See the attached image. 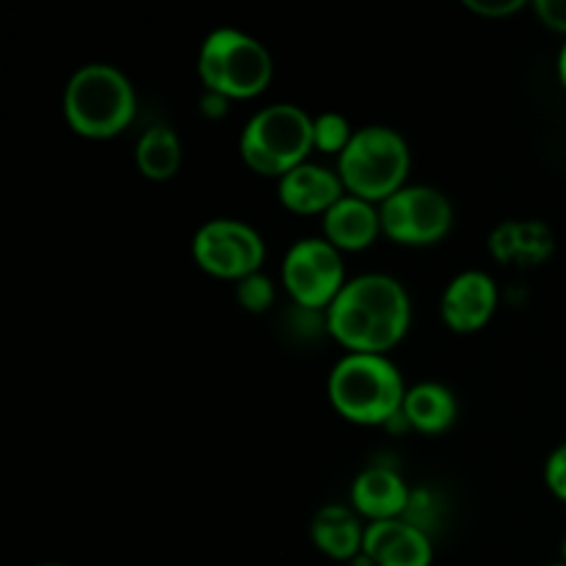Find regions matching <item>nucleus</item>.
I'll return each instance as SVG.
<instances>
[{"instance_id":"f257e3e1","label":"nucleus","mask_w":566,"mask_h":566,"mask_svg":"<svg viewBox=\"0 0 566 566\" xmlns=\"http://www.w3.org/2000/svg\"><path fill=\"white\" fill-rule=\"evenodd\" d=\"M412 326V298L401 280L381 271L357 274L326 310V335L346 354H381L403 343Z\"/></svg>"},{"instance_id":"f03ea898","label":"nucleus","mask_w":566,"mask_h":566,"mask_svg":"<svg viewBox=\"0 0 566 566\" xmlns=\"http://www.w3.org/2000/svg\"><path fill=\"white\" fill-rule=\"evenodd\" d=\"M401 368L381 354H343L326 379V398L343 420L381 429L401 415L407 398Z\"/></svg>"},{"instance_id":"7ed1b4c3","label":"nucleus","mask_w":566,"mask_h":566,"mask_svg":"<svg viewBox=\"0 0 566 566\" xmlns=\"http://www.w3.org/2000/svg\"><path fill=\"white\" fill-rule=\"evenodd\" d=\"M61 111L75 136L86 142H111L136 122L138 94L119 66L92 61L66 77Z\"/></svg>"},{"instance_id":"20e7f679","label":"nucleus","mask_w":566,"mask_h":566,"mask_svg":"<svg viewBox=\"0 0 566 566\" xmlns=\"http://www.w3.org/2000/svg\"><path fill=\"white\" fill-rule=\"evenodd\" d=\"M197 75L202 92H213L230 103L258 99L274 81V59L252 33L216 28L199 44Z\"/></svg>"},{"instance_id":"39448f33","label":"nucleus","mask_w":566,"mask_h":566,"mask_svg":"<svg viewBox=\"0 0 566 566\" xmlns=\"http://www.w3.org/2000/svg\"><path fill=\"white\" fill-rule=\"evenodd\" d=\"M346 193L381 205L409 186L412 149L407 138L387 125L357 127L352 144L335 164Z\"/></svg>"},{"instance_id":"423d86ee","label":"nucleus","mask_w":566,"mask_h":566,"mask_svg":"<svg viewBox=\"0 0 566 566\" xmlns=\"http://www.w3.org/2000/svg\"><path fill=\"white\" fill-rule=\"evenodd\" d=\"M238 153L249 171L282 180L315 153L313 116L293 103L265 105L243 125Z\"/></svg>"},{"instance_id":"0eeeda50","label":"nucleus","mask_w":566,"mask_h":566,"mask_svg":"<svg viewBox=\"0 0 566 566\" xmlns=\"http://www.w3.org/2000/svg\"><path fill=\"white\" fill-rule=\"evenodd\" d=\"M280 282L293 307L307 313H326L346 287V263L324 235L302 238L291 243L282 258Z\"/></svg>"},{"instance_id":"6e6552de","label":"nucleus","mask_w":566,"mask_h":566,"mask_svg":"<svg viewBox=\"0 0 566 566\" xmlns=\"http://www.w3.org/2000/svg\"><path fill=\"white\" fill-rule=\"evenodd\" d=\"M191 258L202 274L238 285L263 271L269 249L258 227L241 219H210L193 232Z\"/></svg>"},{"instance_id":"1a4fd4ad","label":"nucleus","mask_w":566,"mask_h":566,"mask_svg":"<svg viewBox=\"0 0 566 566\" xmlns=\"http://www.w3.org/2000/svg\"><path fill=\"white\" fill-rule=\"evenodd\" d=\"M381 238L403 249H429L453 230V205L434 186H403L379 205Z\"/></svg>"},{"instance_id":"9d476101","label":"nucleus","mask_w":566,"mask_h":566,"mask_svg":"<svg viewBox=\"0 0 566 566\" xmlns=\"http://www.w3.org/2000/svg\"><path fill=\"white\" fill-rule=\"evenodd\" d=\"M501 307L495 276L481 269H468L453 276L440 298V318L453 335H479L492 324Z\"/></svg>"},{"instance_id":"9b49d317","label":"nucleus","mask_w":566,"mask_h":566,"mask_svg":"<svg viewBox=\"0 0 566 566\" xmlns=\"http://www.w3.org/2000/svg\"><path fill=\"white\" fill-rule=\"evenodd\" d=\"M412 490L390 464H370L359 470L352 481L348 506L365 520V523H381V520L407 517Z\"/></svg>"},{"instance_id":"f8f14e48","label":"nucleus","mask_w":566,"mask_h":566,"mask_svg":"<svg viewBox=\"0 0 566 566\" xmlns=\"http://www.w3.org/2000/svg\"><path fill=\"white\" fill-rule=\"evenodd\" d=\"M343 197H346V186H343L337 169L315 164V160L296 166L282 180H276V199L293 216L324 219Z\"/></svg>"},{"instance_id":"ddd939ff","label":"nucleus","mask_w":566,"mask_h":566,"mask_svg":"<svg viewBox=\"0 0 566 566\" xmlns=\"http://www.w3.org/2000/svg\"><path fill=\"white\" fill-rule=\"evenodd\" d=\"M363 553L379 566H431L434 539L407 520H381L365 525Z\"/></svg>"},{"instance_id":"4468645a","label":"nucleus","mask_w":566,"mask_h":566,"mask_svg":"<svg viewBox=\"0 0 566 566\" xmlns=\"http://www.w3.org/2000/svg\"><path fill=\"white\" fill-rule=\"evenodd\" d=\"M553 252H556V235H553V230L545 221H501L490 232V254L501 265L536 269V265L547 263Z\"/></svg>"},{"instance_id":"2eb2a0df","label":"nucleus","mask_w":566,"mask_h":566,"mask_svg":"<svg viewBox=\"0 0 566 566\" xmlns=\"http://www.w3.org/2000/svg\"><path fill=\"white\" fill-rule=\"evenodd\" d=\"M321 235L343 254L368 252L381 238L379 205L365 202V199L346 197L321 219Z\"/></svg>"},{"instance_id":"dca6fc26","label":"nucleus","mask_w":566,"mask_h":566,"mask_svg":"<svg viewBox=\"0 0 566 566\" xmlns=\"http://www.w3.org/2000/svg\"><path fill=\"white\" fill-rule=\"evenodd\" d=\"M365 520L346 503L321 506L310 520V542L321 556L332 562H354L363 553Z\"/></svg>"},{"instance_id":"f3484780","label":"nucleus","mask_w":566,"mask_h":566,"mask_svg":"<svg viewBox=\"0 0 566 566\" xmlns=\"http://www.w3.org/2000/svg\"><path fill=\"white\" fill-rule=\"evenodd\" d=\"M401 418L403 426L418 434H446L457 423L459 401L451 387H446L442 381H420L407 390Z\"/></svg>"},{"instance_id":"a211bd4d","label":"nucleus","mask_w":566,"mask_h":566,"mask_svg":"<svg viewBox=\"0 0 566 566\" xmlns=\"http://www.w3.org/2000/svg\"><path fill=\"white\" fill-rule=\"evenodd\" d=\"M136 169L149 182L175 180L182 166V142L175 127L153 125L136 142Z\"/></svg>"},{"instance_id":"6ab92c4d","label":"nucleus","mask_w":566,"mask_h":566,"mask_svg":"<svg viewBox=\"0 0 566 566\" xmlns=\"http://www.w3.org/2000/svg\"><path fill=\"white\" fill-rule=\"evenodd\" d=\"M354 133H357V127H352L348 116L337 114V111H324V114L313 116L315 153L332 155L337 160L348 149Z\"/></svg>"},{"instance_id":"aec40b11","label":"nucleus","mask_w":566,"mask_h":566,"mask_svg":"<svg viewBox=\"0 0 566 566\" xmlns=\"http://www.w3.org/2000/svg\"><path fill=\"white\" fill-rule=\"evenodd\" d=\"M232 291H235L238 307L247 310V313H252V315L269 313L276 302L274 280H271L269 274H263V271H258V274L241 280L235 287H232Z\"/></svg>"},{"instance_id":"412c9836","label":"nucleus","mask_w":566,"mask_h":566,"mask_svg":"<svg viewBox=\"0 0 566 566\" xmlns=\"http://www.w3.org/2000/svg\"><path fill=\"white\" fill-rule=\"evenodd\" d=\"M542 479H545L547 492H551L558 503H564L566 506V440L562 442V446L553 448L551 457L545 459Z\"/></svg>"},{"instance_id":"4be33fe9","label":"nucleus","mask_w":566,"mask_h":566,"mask_svg":"<svg viewBox=\"0 0 566 566\" xmlns=\"http://www.w3.org/2000/svg\"><path fill=\"white\" fill-rule=\"evenodd\" d=\"M462 6L468 11H473V14L486 17V20H509V17L528 9L525 0H464Z\"/></svg>"},{"instance_id":"5701e85b","label":"nucleus","mask_w":566,"mask_h":566,"mask_svg":"<svg viewBox=\"0 0 566 566\" xmlns=\"http://www.w3.org/2000/svg\"><path fill=\"white\" fill-rule=\"evenodd\" d=\"M531 9L547 31L562 33L566 39V0H534Z\"/></svg>"},{"instance_id":"b1692460","label":"nucleus","mask_w":566,"mask_h":566,"mask_svg":"<svg viewBox=\"0 0 566 566\" xmlns=\"http://www.w3.org/2000/svg\"><path fill=\"white\" fill-rule=\"evenodd\" d=\"M199 111H202L208 119H221V116H227V111H230V99L219 97V94L213 92H202V97H199Z\"/></svg>"},{"instance_id":"393cba45","label":"nucleus","mask_w":566,"mask_h":566,"mask_svg":"<svg viewBox=\"0 0 566 566\" xmlns=\"http://www.w3.org/2000/svg\"><path fill=\"white\" fill-rule=\"evenodd\" d=\"M556 77L566 92V39H564L562 48H558V55H556Z\"/></svg>"},{"instance_id":"a878e982","label":"nucleus","mask_w":566,"mask_h":566,"mask_svg":"<svg viewBox=\"0 0 566 566\" xmlns=\"http://www.w3.org/2000/svg\"><path fill=\"white\" fill-rule=\"evenodd\" d=\"M348 566H379V564H376L370 556H365V553H359V556L354 558V562H348Z\"/></svg>"},{"instance_id":"bb28decb","label":"nucleus","mask_w":566,"mask_h":566,"mask_svg":"<svg viewBox=\"0 0 566 566\" xmlns=\"http://www.w3.org/2000/svg\"><path fill=\"white\" fill-rule=\"evenodd\" d=\"M562 562L566 564V536H564V542H562Z\"/></svg>"},{"instance_id":"cd10ccee","label":"nucleus","mask_w":566,"mask_h":566,"mask_svg":"<svg viewBox=\"0 0 566 566\" xmlns=\"http://www.w3.org/2000/svg\"><path fill=\"white\" fill-rule=\"evenodd\" d=\"M547 566H566L564 562H556V564H547Z\"/></svg>"},{"instance_id":"c85d7f7f","label":"nucleus","mask_w":566,"mask_h":566,"mask_svg":"<svg viewBox=\"0 0 566 566\" xmlns=\"http://www.w3.org/2000/svg\"><path fill=\"white\" fill-rule=\"evenodd\" d=\"M39 566H64V564H39Z\"/></svg>"}]
</instances>
